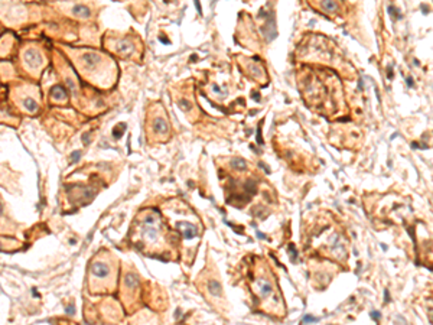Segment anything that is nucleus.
Masks as SVG:
<instances>
[{"label":"nucleus","mask_w":433,"mask_h":325,"mask_svg":"<svg viewBox=\"0 0 433 325\" xmlns=\"http://www.w3.org/2000/svg\"><path fill=\"white\" fill-rule=\"evenodd\" d=\"M78 55H74V62L77 65V68L80 70V72H83L84 77L92 78V71H94V77L98 75V70L97 68H103V65H106V62H108L107 56L97 54L95 51H88V49H83V51H77Z\"/></svg>","instance_id":"nucleus-1"},{"label":"nucleus","mask_w":433,"mask_h":325,"mask_svg":"<svg viewBox=\"0 0 433 325\" xmlns=\"http://www.w3.org/2000/svg\"><path fill=\"white\" fill-rule=\"evenodd\" d=\"M42 58L43 56L39 52L38 48H26L25 51H22V61L29 68V71H35V70L41 68V65L43 64Z\"/></svg>","instance_id":"nucleus-2"},{"label":"nucleus","mask_w":433,"mask_h":325,"mask_svg":"<svg viewBox=\"0 0 433 325\" xmlns=\"http://www.w3.org/2000/svg\"><path fill=\"white\" fill-rule=\"evenodd\" d=\"M91 276L95 279H107L110 276V266L103 260H95L91 265Z\"/></svg>","instance_id":"nucleus-3"},{"label":"nucleus","mask_w":433,"mask_h":325,"mask_svg":"<svg viewBox=\"0 0 433 325\" xmlns=\"http://www.w3.org/2000/svg\"><path fill=\"white\" fill-rule=\"evenodd\" d=\"M152 133L158 135L159 138H162V136L169 133V125H168L165 117H153V120H152Z\"/></svg>","instance_id":"nucleus-4"},{"label":"nucleus","mask_w":433,"mask_h":325,"mask_svg":"<svg viewBox=\"0 0 433 325\" xmlns=\"http://www.w3.org/2000/svg\"><path fill=\"white\" fill-rule=\"evenodd\" d=\"M133 44L130 42V41H127V39H122V41H117L116 42V46H114V52H117V54L120 55H130L131 54V51H133Z\"/></svg>","instance_id":"nucleus-5"},{"label":"nucleus","mask_w":433,"mask_h":325,"mask_svg":"<svg viewBox=\"0 0 433 325\" xmlns=\"http://www.w3.org/2000/svg\"><path fill=\"white\" fill-rule=\"evenodd\" d=\"M71 13L81 19H87L91 16L90 7H87L86 4H81V3H74V4H72Z\"/></svg>","instance_id":"nucleus-6"},{"label":"nucleus","mask_w":433,"mask_h":325,"mask_svg":"<svg viewBox=\"0 0 433 325\" xmlns=\"http://www.w3.org/2000/svg\"><path fill=\"white\" fill-rule=\"evenodd\" d=\"M319 4H321V9L328 15H335L337 12H340V6L337 0H321Z\"/></svg>","instance_id":"nucleus-7"},{"label":"nucleus","mask_w":433,"mask_h":325,"mask_svg":"<svg viewBox=\"0 0 433 325\" xmlns=\"http://www.w3.org/2000/svg\"><path fill=\"white\" fill-rule=\"evenodd\" d=\"M51 97L56 103H65L68 100L67 91L64 90V87H61V86H55L54 89L51 90Z\"/></svg>","instance_id":"nucleus-8"},{"label":"nucleus","mask_w":433,"mask_h":325,"mask_svg":"<svg viewBox=\"0 0 433 325\" xmlns=\"http://www.w3.org/2000/svg\"><path fill=\"white\" fill-rule=\"evenodd\" d=\"M208 289L213 295H219L221 293V285L216 280H210L208 282Z\"/></svg>","instance_id":"nucleus-9"}]
</instances>
